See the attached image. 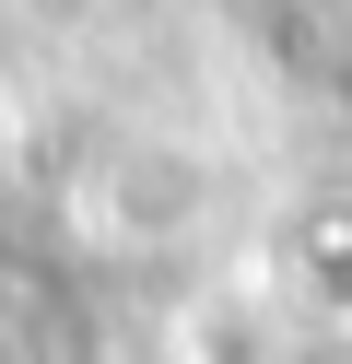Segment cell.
<instances>
[{
	"label": "cell",
	"instance_id": "6da1fadb",
	"mask_svg": "<svg viewBox=\"0 0 352 364\" xmlns=\"http://www.w3.org/2000/svg\"><path fill=\"white\" fill-rule=\"evenodd\" d=\"M270 259H282V294L341 329V317H352V176H329V188H305L294 212H282Z\"/></svg>",
	"mask_w": 352,
	"mask_h": 364
},
{
	"label": "cell",
	"instance_id": "7a4b0ae2",
	"mask_svg": "<svg viewBox=\"0 0 352 364\" xmlns=\"http://www.w3.org/2000/svg\"><path fill=\"white\" fill-rule=\"evenodd\" d=\"M0 282H12V259H0Z\"/></svg>",
	"mask_w": 352,
	"mask_h": 364
}]
</instances>
